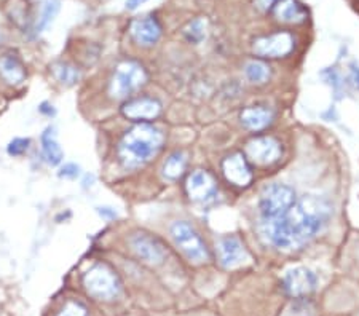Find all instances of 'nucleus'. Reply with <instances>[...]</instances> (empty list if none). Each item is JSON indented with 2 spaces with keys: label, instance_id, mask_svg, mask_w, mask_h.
Masks as SVG:
<instances>
[{
  "label": "nucleus",
  "instance_id": "obj_3",
  "mask_svg": "<svg viewBox=\"0 0 359 316\" xmlns=\"http://www.w3.org/2000/svg\"><path fill=\"white\" fill-rule=\"evenodd\" d=\"M295 201L297 198H295V192L291 187L283 186V184H271V186L265 187L259 201L262 222L280 219L289 212Z\"/></svg>",
  "mask_w": 359,
  "mask_h": 316
},
{
  "label": "nucleus",
  "instance_id": "obj_28",
  "mask_svg": "<svg viewBox=\"0 0 359 316\" xmlns=\"http://www.w3.org/2000/svg\"><path fill=\"white\" fill-rule=\"evenodd\" d=\"M278 0H254V5L260 10V11H269L270 8L275 7V4Z\"/></svg>",
  "mask_w": 359,
  "mask_h": 316
},
{
  "label": "nucleus",
  "instance_id": "obj_29",
  "mask_svg": "<svg viewBox=\"0 0 359 316\" xmlns=\"http://www.w3.org/2000/svg\"><path fill=\"white\" fill-rule=\"evenodd\" d=\"M149 0H126V8L128 10H137L141 5H144Z\"/></svg>",
  "mask_w": 359,
  "mask_h": 316
},
{
  "label": "nucleus",
  "instance_id": "obj_30",
  "mask_svg": "<svg viewBox=\"0 0 359 316\" xmlns=\"http://www.w3.org/2000/svg\"><path fill=\"white\" fill-rule=\"evenodd\" d=\"M101 216H106V217H117V212L111 211V208H100Z\"/></svg>",
  "mask_w": 359,
  "mask_h": 316
},
{
  "label": "nucleus",
  "instance_id": "obj_20",
  "mask_svg": "<svg viewBox=\"0 0 359 316\" xmlns=\"http://www.w3.org/2000/svg\"><path fill=\"white\" fill-rule=\"evenodd\" d=\"M51 72H53V76L57 82L66 86L75 85L79 82V77H80L77 67L72 66L71 62H65V61L55 62V64L51 66Z\"/></svg>",
  "mask_w": 359,
  "mask_h": 316
},
{
  "label": "nucleus",
  "instance_id": "obj_2",
  "mask_svg": "<svg viewBox=\"0 0 359 316\" xmlns=\"http://www.w3.org/2000/svg\"><path fill=\"white\" fill-rule=\"evenodd\" d=\"M163 133L155 126L147 123L136 125L121 137L118 157L125 166L136 168L154 158L163 146Z\"/></svg>",
  "mask_w": 359,
  "mask_h": 316
},
{
  "label": "nucleus",
  "instance_id": "obj_11",
  "mask_svg": "<svg viewBox=\"0 0 359 316\" xmlns=\"http://www.w3.org/2000/svg\"><path fill=\"white\" fill-rule=\"evenodd\" d=\"M130 34L141 47H152L161 37V25L155 16H144L131 22Z\"/></svg>",
  "mask_w": 359,
  "mask_h": 316
},
{
  "label": "nucleus",
  "instance_id": "obj_22",
  "mask_svg": "<svg viewBox=\"0 0 359 316\" xmlns=\"http://www.w3.org/2000/svg\"><path fill=\"white\" fill-rule=\"evenodd\" d=\"M57 11H60V0H46V2L43 4L42 13H40L37 25H36V27H34V32L36 34L42 32L43 29L55 20Z\"/></svg>",
  "mask_w": 359,
  "mask_h": 316
},
{
  "label": "nucleus",
  "instance_id": "obj_4",
  "mask_svg": "<svg viewBox=\"0 0 359 316\" xmlns=\"http://www.w3.org/2000/svg\"><path fill=\"white\" fill-rule=\"evenodd\" d=\"M86 292L97 301H114L120 294V281L111 267L106 263H96L83 277Z\"/></svg>",
  "mask_w": 359,
  "mask_h": 316
},
{
  "label": "nucleus",
  "instance_id": "obj_8",
  "mask_svg": "<svg viewBox=\"0 0 359 316\" xmlns=\"http://www.w3.org/2000/svg\"><path fill=\"white\" fill-rule=\"evenodd\" d=\"M131 248L135 249L136 254L146 261L147 263H152V266H158L165 261L166 257V249L165 246L161 245L158 238H155L154 235L139 232L131 237Z\"/></svg>",
  "mask_w": 359,
  "mask_h": 316
},
{
  "label": "nucleus",
  "instance_id": "obj_26",
  "mask_svg": "<svg viewBox=\"0 0 359 316\" xmlns=\"http://www.w3.org/2000/svg\"><path fill=\"white\" fill-rule=\"evenodd\" d=\"M29 142L31 141L25 139V137H16V139H13L8 144V153L13 155V157L22 155L29 149Z\"/></svg>",
  "mask_w": 359,
  "mask_h": 316
},
{
  "label": "nucleus",
  "instance_id": "obj_14",
  "mask_svg": "<svg viewBox=\"0 0 359 316\" xmlns=\"http://www.w3.org/2000/svg\"><path fill=\"white\" fill-rule=\"evenodd\" d=\"M185 188H187L189 197L194 201H205L210 197H212L214 192H216L214 179L208 174L206 171H201V170L194 171L192 174L187 177Z\"/></svg>",
  "mask_w": 359,
  "mask_h": 316
},
{
  "label": "nucleus",
  "instance_id": "obj_21",
  "mask_svg": "<svg viewBox=\"0 0 359 316\" xmlns=\"http://www.w3.org/2000/svg\"><path fill=\"white\" fill-rule=\"evenodd\" d=\"M185 165H187L185 153L175 152L163 165V176L170 181L177 179V177H181L182 172L185 171Z\"/></svg>",
  "mask_w": 359,
  "mask_h": 316
},
{
  "label": "nucleus",
  "instance_id": "obj_5",
  "mask_svg": "<svg viewBox=\"0 0 359 316\" xmlns=\"http://www.w3.org/2000/svg\"><path fill=\"white\" fill-rule=\"evenodd\" d=\"M147 82V72L144 66L136 61H123L115 69L111 80V95L117 99L135 93Z\"/></svg>",
  "mask_w": 359,
  "mask_h": 316
},
{
  "label": "nucleus",
  "instance_id": "obj_7",
  "mask_svg": "<svg viewBox=\"0 0 359 316\" xmlns=\"http://www.w3.org/2000/svg\"><path fill=\"white\" fill-rule=\"evenodd\" d=\"M294 48V39L287 32H278L269 37L254 40L252 50L262 57H283L289 55Z\"/></svg>",
  "mask_w": 359,
  "mask_h": 316
},
{
  "label": "nucleus",
  "instance_id": "obj_25",
  "mask_svg": "<svg viewBox=\"0 0 359 316\" xmlns=\"http://www.w3.org/2000/svg\"><path fill=\"white\" fill-rule=\"evenodd\" d=\"M57 316H88V310L83 305V303L69 301L65 307L61 308V312Z\"/></svg>",
  "mask_w": 359,
  "mask_h": 316
},
{
  "label": "nucleus",
  "instance_id": "obj_19",
  "mask_svg": "<svg viewBox=\"0 0 359 316\" xmlns=\"http://www.w3.org/2000/svg\"><path fill=\"white\" fill-rule=\"evenodd\" d=\"M42 152H43L45 162L51 166H56L62 162V151H61L60 144H57V141H56L53 128H46L43 131Z\"/></svg>",
  "mask_w": 359,
  "mask_h": 316
},
{
  "label": "nucleus",
  "instance_id": "obj_9",
  "mask_svg": "<svg viewBox=\"0 0 359 316\" xmlns=\"http://www.w3.org/2000/svg\"><path fill=\"white\" fill-rule=\"evenodd\" d=\"M316 275L305 267H295L285 275L283 286L289 296L304 297L315 291L316 287Z\"/></svg>",
  "mask_w": 359,
  "mask_h": 316
},
{
  "label": "nucleus",
  "instance_id": "obj_23",
  "mask_svg": "<svg viewBox=\"0 0 359 316\" xmlns=\"http://www.w3.org/2000/svg\"><path fill=\"white\" fill-rule=\"evenodd\" d=\"M246 77L252 83H265L270 78V67L262 61H251L246 64Z\"/></svg>",
  "mask_w": 359,
  "mask_h": 316
},
{
  "label": "nucleus",
  "instance_id": "obj_15",
  "mask_svg": "<svg viewBox=\"0 0 359 316\" xmlns=\"http://www.w3.org/2000/svg\"><path fill=\"white\" fill-rule=\"evenodd\" d=\"M219 259L225 268L238 267L240 263L245 262L246 252L243 249L241 241L236 237H224L219 241Z\"/></svg>",
  "mask_w": 359,
  "mask_h": 316
},
{
  "label": "nucleus",
  "instance_id": "obj_24",
  "mask_svg": "<svg viewBox=\"0 0 359 316\" xmlns=\"http://www.w3.org/2000/svg\"><path fill=\"white\" fill-rule=\"evenodd\" d=\"M184 36L189 40V42L200 43L201 40L206 37V22L201 18L190 21L189 25L184 27Z\"/></svg>",
  "mask_w": 359,
  "mask_h": 316
},
{
  "label": "nucleus",
  "instance_id": "obj_6",
  "mask_svg": "<svg viewBox=\"0 0 359 316\" xmlns=\"http://www.w3.org/2000/svg\"><path fill=\"white\" fill-rule=\"evenodd\" d=\"M171 237L190 262L201 263L208 261V249L196 230L187 222H175L171 226Z\"/></svg>",
  "mask_w": 359,
  "mask_h": 316
},
{
  "label": "nucleus",
  "instance_id": "obj_10",
  "mask_svg": "<svg viewBox=\"0 0 359 316\" xmlns=\"http://www.w3.org/2000/svg\"><path fill=\"white\" fill-rule=\"evenodd\" d=\"M121 112H123L126 118L133 120V122H149V120L158 117L161 112V104L154 97H136V99L126 102L121 107Z\"/></svg>",
  "mask_w": 359,
  "mask_h": 316
},
{
  "label": "nucleus",
  "instance_id": "obj_31",
  "mask_svg": "<svg viewBox=\"0 0 359 316\" xmlns=\"http://www.w3.org/2000/svg\"><path fill=\"white\" fill-rule=\"evenodd\" d=\"M0 43H2V34H0Z\"/></svg>",
  "mask_w": 359,
  "mask_h": 316
},
{
  "label": "nucleus",
  "instance_id": "obj_17",
  "mask_svg": "<svg viewBox=\"0 0 359 316\" xmlns=\"http://www.w3.org/2000/svg\"><path fill=\"white\" fill-rule=\"evenodd\" d=\"M273 11L276 20L286 25H299L306 20V10L297 0H278Z\"/></svg>",
  "mask_w": 359,
  "mask_h": 316
},
{
  "label": "nucleus",
  "instance_id": "obj_16",
  "mask_svg": "<svg viewBox=\"0 0 359 316\" xmlns=\"http://www.w3.org/2000/svg\"><path fill=\"white\" fill-rule=\"evenodd\" d=\"M0 78L10 86H18L26 78V67L16 53H7L0 57Z\"/></svg>",
  "mask_w": 359,
  "mask_h": 316
},
{
  "label": "nucleus",
  "instance_id": "obj_12",
  "mask_svg": "<svg viewBox=\"0 0 359 316\" xmlns=\"http://www.w3.org/2000/svg\"><path fill=\"white\" fill-rule=\"evenodd\" d=\"M246 152L252 162L259 165H271L280 158L281 146L273 137H257L248 144Z\"/></svg>",
  "mask_w": 359,
  "mask_h": 316
},
{
  "label": "nucleus",
  "instance_id": "obj_13",
  "mask_svg": "<svg viewBox=\"0 0 359 316\" xmlns=\"http://www.w3.org/2000/svg\"><path fill=\"white\" fill-rule=\"evenodd\" d=\"M222 171L227 181L238 187H246L252 181V171L243 153H233L224 160Z\"/></svg>",
  "mask_w": 359,
  "mask_h": 316
},
{
  "label": "nucleus",
  "instance_id": "obj_27",
  "mask_svg": "<svg viewBox=\"0 0 359 316\" xmlns=\"http://www.w3.org/2000/svg\"><path fill=\"white\" fill-rule=\"evenodd\" d=\"M79 166L74 165V163H67L62 166V170L60 172L61 177H69V179H74V177L79 176Z\"/></svg>",
  "mask_w": 359,
  "mask_h": 316
},
{
  "label": "nucleus",
  "instance_id": "obj_1",
  "mask_svg": "<svg viewBox=\"0 0 359 316\" xmlns=\"http://www.w3.org/2000/svg\"><path fill=\"white\" fill-rule=\"evenodd\" d=\"M331 209L326 201L313 197H304L295 201L289 212L276 221L262 222V233L271 245L283 251L299 249L315 237L327 222Z\"/></svg>",
  "mask_w": 359,
  "mask_h": 316
},
{
  "label": "nucleus",
  "instance_id": "obj_18",
  "mask_svg": "<svg viewBox=\"0 0 359 316\" xmlns=\"http://www.w3.org/2000/svg\"><path fill=\"white\" fill-rule=\"evenodd\" d=\"M241 123L248 130H264L271 123V112L265 107H248L241 114Z\"/></svg>",
  "mask_w": 359,
  "mask_h": 316
}]
</instances>
